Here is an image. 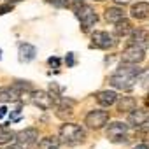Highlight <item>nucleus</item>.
Returning <instances> with one entry per match:
<instances>
[{
	"label": "nucleus",
	"mask_w": 149,
	"mask_h": 149,
	"mask_svg": "<svg viewBox=\"0 0 149 149\" xmlns=\"http://www.w3.org/2000/svg\"><path fill=\"white\" fill-rule=\"evenodd\" d=\"M107 139L112 144H123L128 142V125L121 123V121H114L109 125L107 128Z\"/></svg>",
	"instance_id": "nucleus-2"
},
{
	"label": "nucleus",
	"mask_w": 149,
	"mask_h": 149,
	"mask_svg": "<svg viewBox=\"0 0 149 149\" xmlns=\"http://www.w3.org/2000/svg\"><path fill=\"white\" fill-rule=\"evenodd\" d=\"M123 18H125V11L119 9V7H109V9L105 11V19L111 21V23H118V21H121Z\"/></svg>",
	"instance_id": "nucleus-20"
},
{
	"label": "nucleus",
	"mask_w": 149,
	"mask_h": 149,
	"mask_svg": "<svg viewBox=\"0 0 149 149\" xmlns=\"http://www.w3.org/2000/svg\"><path fill=\"white\" fill-rule=\"evenodd\" d=\"M116 4H119V6H126V4H130L132 0H114Z\"/></svg>",
	"instance_id": "nucleus-30"
},
{
	"label": "nucleus",
	"mask_w": 149,
	"mask_h": 149,
	"mask_svg": "<svg viewBox=\"0 0 149 149\" xmlns=\"http://www.w3.org/2000/svg\"><path fill=\"white\" fill-rule=\"evenodd\" d=\"M133 149H149V146H147V144H137Z\"/></svg>",
	"instance_id": "nucleus-32"
},
{
	"label": "nucleus",
	"mask_w": 149,
	"mask_h": 149,
	"mask_svg": "<svg viewBox=\"0 0 149 149\" xmlns=\"http://www.w3.org/2000/svg\"><path fill=\"white\" fill-rule=\"evenodd\" d=\"M37 54V49L32 44H21L19 46V61H32Z\"/></svg>",
	"instance_id": "nucleus-17"
},
{
	"label": "nucleus",
	"mask_w": 149,
	"mask_h": 149,
	"mask_svg": "<svg viewBox=\"0 0 149 149\" xmlns=\"http://www.w3.org/2000/svg\"><path fill=\"white\" fill-rule=\"evenodd\" d=\"M47 63H49L51 67H54V68H58V67H60V58H56V56H53V58H49V60H47Z\"/></svg>",
	"instance_id": "nucleus-28"
},
{
	"label": "nucleus",
	"mask_w": 149,
	"mask_h": 149,
	"mask_svg": "<svg viewBox=\"0 0 149 149\" xmlns=\"http://www.w3.org/2000/svg\"><path fill=\"white\" fill-rule=\"evenodd\" d=\"M14 86H16L21 93H23V91H32V84H30L28 81H16Z\"/></svg>",
	"instance_id": "nucleus-23"
},
{
	"label": "nucleus",
	"mask_w": 149,
	"mask_h": 149,
	"mask_svg": "<svg viewBox=\"0 0 149 149\" xmlns=\"http://www.w3.org/2000/svg\"><path fill=\"white\" fill-rule=\"evenodd\" d=\"M37 140H39V132L35 128H25V130H21V132L16 133V142L21 144V146H25V147L33 146Z\"/></svg>",
	"instance_id": "nucleus-8"
},
{
	"label": "nucleus",
	"mask_w": 149,
	"mask_h": 149,
	"mask_svg": "<svg viewBox=\"0 0 149 149\" xmlns=\"http://www.w3.org/2000/svg\"><path fill=\"white\" fill-rule=\"evenodd\" d=\"M21 100V91L16 86L0 88V102H18Z\"/></svg>",
	"instance_id": "nucleus-12"
},
{
	"label": "nucleus",
	"mask_w": 149,
	"mask_h": 149,
	"mask_svg": "<svg viewBox=\"0 0 149 149\" xmlns=\"http://www.w3.org/2000/svg\"><path fill=\"white\" fill-rule=\"evenodd\" d=\"M137 77H128V76H119V74H114V76L109 77V84L114 86L116 90H123V91H130L135 86Z\"/></svg>",
	"instance_id": "nucleus-6"
},
{
	"label": "nucleus",
	"mask_w": 149,
	"mask_h": 149,
	"mask_svg": "<svg viewBox=\"0 0 149 149\" xmlns=\"http://www.w3.org/2000/svg\"><path fill=\"white\" fill-rule=\"evenodd\" d=\"M116 26H114V33L118 35V37H125V35H128V33H132L133 32V26H132V23L126 19V18H123L121 21H118V23H114Z\"/></svg>",
	"instance_id": "nucleus-19"
},
{
	"label": "nucleus",
	"mask_w": 149,
	"mask_h": 149,
	"mask_svg": "<svg viewBox=\"0 0 149 149\" xmlns=\"http://www.w3.org/2000/svg\"><path fill=\"white\" fill-rule=\"evenodd\" d=\"M98 2H102V0H98Z\"/></svg>",
	"instance_id": "nucleus-38"
},
{
	"label": "nucleus",
	"mask_w": 149,
	"mask_h": 149,
	"mask_svg": "<svg viewBox=\"0 0 149 149\" xmlns=\"http://www.w3.org/2000/svg\"><path fill=\"white\" fill-rule=\"evenodd\" d=\"M13 11V4H4V6H0V16L6 14V13H11Z\"/></svg>",
	"instance_id": "nucleus-26"
},
{
	"label": "nucleus",
	"mask_w": 149,
	"mask_h": 149,
	"mask_svg": "<svg viewBox=\"0 0 149 149\" xmlns=\"http://www.w3.org/2000/svg\"><path fill=\"white\" fill-rule=\"evenodd\" d=\"M6 114H7V107H0V119H2Z\"/></svg>",
	"instance_id": "nucleus-31"
},
{
	"label": "nucleus",
	"mask_w": 149,
	"mask_h": 149,
	"mask_svg": "<svg viewBox=\"0 0 149 149\" xmlns=\"http://www.w3.org/2000/svg\"><path fill=\"white\" fill-rule=\"evenodd\" d=\"M60 144V137H44L39 142V149H58Z\"/></svg>",
	"instance_id": "nucleus-21"
},
{
	"label": "nucleus",
	"mask_w": 149,
	"mask_h": 149,
	"mask_svg": "<svg viewBox=\"0 0 149 149\" xmlns=\"http://www.w3.org/2000/svg\"><path fill=\"white\" fill-rule=\"evenodd\" d=\"M0 58H2V51H0Z\"/></svg>",
	"instance_id": "nucleus-37"
},
{
	"label": "nucleus",
	"mask_w": 149,
	"mask_h": 149,
	"mask_svg": "<svg viewBox=\"0 0 149 149\" xmlns=\"http://www.w3.org/2000/svg\"><path fill=\"white\" fill-rule=\"evenodd\" d=\"M137 109V100L133 97H121L118 102V111L119 112H132Z\"/></svg>",
	"instance_id": "nucleus-18"
},
{
	"label": "nucleus",
	"mask_w": 149,
	"mask_h": 149,
	"mask_svg": "<svg viewBox=\"0 0 149 149\" xmlns=\"http://www.w3.org/2000/svg\"><path fill=\"white\" fill-rule=\"evenodd\" d=\"M14 137H16V133H13L9 128L0 126V146H2V144H7V142H11Z\"/></svg>",
	"instance_id": "nucleus-22"
},
{
	"label": "nucleus",
	"mask_w": 149,
	"mask_h": 149,
	"mask_svg": "<svg viewBox=\"0 0 149 149\" xmlns=\"http://www.w3.org/2000/svg\"><path fill=\"white\" fill-rule=\"evenodd\" d=\"M116 74H119V76H128V77H139L140 74H142V68H139V65H137V63L123 61V63L118 67Z\"/></svg>",
	"instance_id": "nucleus-10"
},
{
	"label": "nucleus",
	"mask_w": 149,
	"mask_h": 149,
	"mask_svg": "<svg viewBox=\"0 0 149 149\" xmlns=\"http://www.w3.org/2000/svg\"><path fill=\"white\" fill-rule=\"evenodd\" d=\"M130 14L135 19H146V18H149V4L147 2H137V4H133L132 9H130Z\"/></svg>",
	"instance_id": "nucleus-14"
},
{
	"label": "nucleus",
	"mask_w": 149,
	"mask_h": 149,
	"mask_svg": "<svg viewBox=\"0 0 149 149\" xmlns=\"http://www.w3.org/2000/svg\"><path fill=\"white\" fill-rule=\"evenodd\" d=\"M30 102L42 111H49L54 105V97L51 93H46V91H32Z\"/></svg>",
	"instance_id": "nucleus-5"
},
{
	"label": "nucleus",
	"mask_w": 149,
	"mask_h": 149,
	"mask_svg": "<svg viewBox=\"0 0 149 149\" xmlns=\"http://www.w3.org/2000/svg\"><path fill=\"white\" fill-rule=\"evenodd\" d=\"M47 4H53L54 7H68L70 0H46Z\"/></svg>",
	"instance_id": "nucleus-24"
},
{
	"label": "nucleus",
	"mask_w": 149,
	"mask_h": 149,
	"mask_svg": "<svg viewBox=\"0 0 149 149\" xmlns=\"http://www.w3.org/2000/svg\"><path fill=\"white\" fill-rule=\"evenodd\" d=\"M72 105H74L72 100H65V98H63V100H58V111H56V116H58L60 119H70L72 114H74Z\"/></svg>",
	"instance_id": "nucleus-13"
},
{
	"label": "nucleus",
	"mask_w": 149,
	"mask_h": 149,
	"mask_svg": "<svg viewBox=\"0 0 149 149\" xmlns=\"http://www.w3.org/2000/svg\"><path fill=\"white\" fill-rule=\"evenodd\" d=\"M146 125H147V126H149V118H147V121H146Z\"/></svg>",
	"instance_id": "nucleus-36"
},
{
	"label": "nucleus",
	"mask_w": 149,
	"mask_h": 149,
	"mask_svg": "<svg viewBox=\"0 0 149 149\" xmlns=\"http://www.w3.org/2000/svg\"><path fill=\"white\" fill-rule=\"evenodd\" d=\"M146 105H149V97H147V98H146Z\"/></svg>",
	"instance_id": "nucleus-35"
},
{
	"label": "nucleus",
	"mask_w": 149,
	"mask_h": 149,
	"mask_svg": "<svg viewBox=\"0 0 149 149\" xmlns=\"http://www.w3.org/2000/svg\"><path fill=\"white\" fill-rule=\"evenodd\" d=\"M9 149H23V146H21V144H14V146H11Z\"/></svg>",
	"instance_id": "nucleus-33"
},
{
	"label": "nucleus",
	"mask_w": 149,
	"mask_h": 149,
	"mask_svg": "<svg viewBox=\"0 0 149 149\" xmlns=\"http://www.w3.org/2000/svg\"><path fill=\"white\" fill-rule=\"evenodd\" d=\"M14 2H19V0H9V4H14Z\"/></svg>",
	"instance_id": "nucleus-34"
},
{
	"label": "nucleus",
	"mask_w": 149,
	"mask_h": 149,
	"mask_svg": "<svg viewBox=\"0 0 149 149\" xmlns=\"http://www.w3.org/2000/svg\"><path fill=\"white\" fill-rule=\"evenodd\" d=\"M76 16H77V19L81 21L83 32H88V30L98 21V16H97L95 9L90 7V6H81V7H77V9H76Z\"/></svg>",
	"instance_id": "nucleus-3"
},
{
	"label": "nucleus",
	"mask_w": 149,
	"mask_h": 149,
	"mask_svg": "<svg viewBox=\"0 0 149 149\" xmlns=\"http://www.w3.org/2000/svg\"><path fill=\"white\" fill-rule=\"evenodd\" d=\"M123 61H130V63H140L144 58H146V53H144V49L142 47H139V46H132V44H128V47L123 51Z\"/></svg>",
	"instance_id": "nucleus-9"
},
{
	"label": "nucleus",
	"mask_w": 149,
	"mask_h": 149,
	"mask_svg": "<svg viewBox=\"0 0 149 149\" xmlns=\"http://www.w3.org/2000/svg\"><path fill=\"white\" fill-rule=\"evenodd\" d=\"M109 121V112L107 111H102V109H95V111H90L84 118V123L93 128V130H98L102 128L104 125H107Z\"/></svg>",
	"instance_id": "nucleus-4"
},
{
	"label": "nucleus",
	"mask_w": 149,
	"mask_h": 149,
	"mask_svg": "<svg viewBox=\"0 0 149 149\" xmlns=\"http://www.w3.org/2000/svg\"><path fill=\"white\" fill-rule=\"evenodd\" d=\"M86 139L84 130L76 123H65L60 126V142L65 146H77Z\"/></svg>",
	"instance_id": "nucleus-1"
},
{
	"label": "nucleus",
	"mask_w": 149,
	"mask_h": 149,
	"mask_svg": "<svg viewBox=\"0 0 149 149\" xmlns=\"http://www.w3.org/2000/svg\"><path fill=\"white\" fill-rule=\"evenodd\" d=\"M128 44H132V46H139V47L146 49V47L149 46V33L144 32V30H135V32H132Z\"/></svg>",
	"instance_id": "nucleus-11"
},
{
	"label": "nucleus",
	"mask_w": 149,
	"mask_h": 149,
	"mask_svg": "<svg viewBox=\"0 0 149 149\" xmlns=\"http://www.w3.org/2000/svg\"><path fill=\"white\" fill-rule=\"evenodd\" d=\"M97 100H98L100 105L109 107V105L116 104V100H118V93H116V91H109V90H105V91L97 93Z\"/></svg>",
	"instance_id": "nucleus-15"
},
{
	"label": "nucleus",
	"mask_w": 149,
	"mask_h": 149,
	"mask_svg": "<svg viewBox=\"0 0 149 149\" xmlns=\"http://www.w3.org/2000/svg\"><path fill=\"white\" fill-rule=\"evenodd\" d=\"M140 83H142L144 88H149V68L147 70H142V74H140Z\"/></svg>",
	"instance_id": "nucleus-25"
},
{
	"label": "nucleus",
	"mask_w": 149,
	"mask_h": 149,
	"mask_svg": "<svg viewBox=\"0 0 149 149\" xmlns=\"http://www.w3.org/2000/svg\"><path fill=\"white\" fill-rule=\"evenodd\" d=\"M65 61H67L68 67H74V65H76V60H74V53H68L67 58H65Z\"/></svg>",
	"instance_id": "nucleus-27"
},
{
	"label": "nucleus",
	"mask_w": 149,
	"mask_h": 149,
	"mask_svg": "<svg viewBox=\"0 0 149 149\" xmlns=\"http://www.w3.org/2000/svg\"><path fill=\"white\" fill-rule=\"evenodd\" d=\"M72 4L76 6V9H77V7H81V6L84 4V0H72Z\"/></svg>",
	"instance_id": "nucleus-29"
},
{
	"label": "nucleus",
	"mask_w": 149,
	"mask_h": 149,
	"mask_svg": "<svg viewBox=\"0 0 149 149\" xmlns=\"http://www.w3.org/2000/svg\"><path fill=\"white\" fill-rule=\"evenodd\" d=\"M147 114L144 112V111H139V109H135V111H132L130 112V116H128V125L130 126H142L146 121H147Z\"/></svg>",
	"instance_id": "nucleus-16"
},
{
	"label": "nucleus",
	"mask_w": 149,
	"mask_h": 149,
	"mask_svg": "<svg viewBox=\"0 0 149 149\" xmlns=\"http://www.w3.org/2000/svg\"><path fill=\"white\" fill-rule=\"evenodd\" d=\"M91 40L95 47H100V49H109V47H114L116 46V39L109 33V32H95L91 35Z\"/></svg>",
	"instance_id": "nucleus-7"
}]
</instances>
